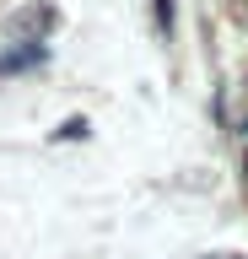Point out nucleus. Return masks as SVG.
Returning a JSON list of instances; mask_svg holds the SVG:
<instances>
[{"label": "nucleus", "mask_w": 248, "mask_h": 259, "mask_svg": "<svg viewBox=\"0 0 248 259\" xmlns=\"http://www.w3.org/2000/svg\"><path fill=\"white\" fill-rule=\"evenodd\" d=\"M65 141H76V135H86V119H65V130H60Z\"/></svg>", "instance_id": "1"}, {"label": "nucleus", "mask_w": 248, "mask_h": 259, "mask_svg": "<svg viewBox=\"0 0 248 259\" xmlns=\"http://www.w3.org/2000/svg\"><path fill=\"white\" fill-rule=\"evenodd\" d=\"M157 22H162V27L173 22V0H157Z\"/></svg>", "instance_id": "2"}, {"label": "nucleus", "mask_w": 248, "mask_h": 259, "mask_svg": "<svg viewBox=\"0 0 248 259\" xmlns=\"http://www.w3.org/2000/svg\"><path fill=\"white\" fill-rule=\"evenodd\" d=\"M243 178H248V151H243Z\"/></svg>", "instance_id": "3"}]
</instances>
